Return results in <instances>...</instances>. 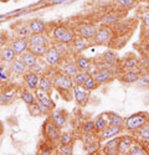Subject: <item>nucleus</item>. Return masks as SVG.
Returning <instances> with one entry per match:
<instances>
[{
    "label": "nucleus",
    "mask_w": 149,
    "mask_h": 155,
    "mask_svg": "<svg viewBox=\"0 0 149 155\" xmlns=\"http://www.w3.org/2000/svg\"><path fill=\"white\" fill-rule=\"evenodd\" d=\"M113 30H112L111 26H107V25H102L99 26L94 37H93V42L97 45H108V42L112 40L113 37Z\"/></svg>",
    "instance_id": "obj_6"
},
{
    "label": "nucleus",
    "mask_w": 149,
    "mask_h": 155,
    "mask_svg": "<svg viewBox=\"0 0 149 155\" xmlns=\"http://www.w3.org/2000/svg\"><path fill=\"white\" fill-rule=\"evenodd\" d=\"M88 72L87 71H78V73L73 77V83L74 84H78V86H82L84 83V81L88 78Z\"/></svg>",
    "instance_id": "obj_44"
},
{
    "label": "nucleus",
    "mask_w": 149,
    "mask_h": 155,
    "mask_svg": "<svg viewBox=\"0 0 149 155\" xmlns=\"http://www.w3.org/2000/svg\"><path fill=\"white\" fill-rule=\"evenodd\" d=\"M48 119L52 123H55L58 128H64L67 124V119L68 115L67 112L64 109H58V108H54L51 112L48 113Z\"/></svg>",
    "instance_id": "obj_10"
},
{
    "label": "nucleus",
    "mask_w": 149,
    "mask_h": 155,
    "mask_svg": "<svg viewBox=\"0 0 149 155\" xmlns=\"http://www.w3.org/2000/svg\"><path fill=\"white\" fill-rule=\"evenodd\" d=\"M0 56H2V61L3 62H5V63H10L12 60H14L15 57H18L16 55H15V52H14V50L11 48V46L10 45H8V46H4L3 48H2V52H0Z\"/></svg>",
    "instance_id": "obj_30"
},
{
    "label": "nucleus",
    "mask_w": 149,
    "mask_h": 155,
    "mask_svg": "<svg viewBox=\"0 0 149 155\" xmlns=\"http://www.w3.org/2000/svg\"><path fill=\"white\" fill-rule=\"evenodd\" d=\"M28 109H29V112H30V114L32 115V117H41V115H44V113H42L40 106L37 104V102L34 103V104L28 106Z\"/></svg>",
    "instance_id": "obj_46"
},
{
    "label": "nucleus",
    "mask_w": 149,
    "mask_h": 155,
    "mask_svg": "<svg viewBox=\"0 0 149 155\" xmlns=\"http://www.w3.org/2000/svg\"><path fill=\"white\" fill-rule=\"evenodd\" d=\"M18 92H19V89L16 88V86L6 83L5 87L0 91V103L2 104H10L12 101L16 99Z\"/></svg>",
    "instance_id": "obj_8"
},
{
    "label": "nucleus",
    "mask_w": 149,
    "mask_h": 155,
    "mask_svg": "<svg viewBox=\"0 0 149 155\" xmlns=\"http://www.w3.org/2000/svg\"><path fill=\"white\" fill-rule=\"evenodd\" d=\"M42 134L47 141H50V143H52V144H56V143H58L61 128H58L55 123H52L47 118L46 122L44 123V127H42Z\"/></svg>",
    "instance_id": "obj_3"
},
{
    "label": "nucleus",
    "mask_w": 149,
    "mask_h": 155,
    "mask_svg": "<svg viewBox=\"0 0 149 155\" xmlns=\"http://www.w3.org/2000/svg\"><path fill=\"white\" fill-rule=\"evenodd\" d=\"M121 21V18L114 15L113 12H109L108 15H106L103 19H102V25H107V26H111V25H114V24H118Z\"/></svg>",
    "instance_id": "obj_41"
},
{
    "label": "nucleus",
    "mask_w": 149,
    "mask_h": 155,
    "mask_svg": "<svg viewBox=\"0 0 149 155\" xmlns=\"http://www.w3.org/2000/svg\"><path fill=\"white\" fill-rule=\"evenodd\" d=\"M29 46H37V45H50L51 38H50L48 34H32L29 38Z\"/></svg>",
    "instance_id": "obj_21"
},
{
    "label": "nucleus",
    "mask_w": 149,
    "mask_h": 155,
    "mask_svg": "<svg viewBox=\"0 0 149 155\" xmlns=\"http://www.w3.org/2000/svg\"><path fill=\"white\" fill-rule=\"evenodd\" d=\"M52 82H54V88L58 89H72L74 83H73V78L67 74H65L64 72H61L60 70H57V72L55 73V76L52 77Z\"/></svg>",
    "instance_id": "obj_5"
},
{
    "label": "nucleus",
    "mask_w": 149,
    "mask_h": 155,
    "mask_svg": "<svg viewBox=\"0 0 149 155\" xmlns=\"http://www.w3.org/2000/svg\"><path fill=\"white\" fill-rule=\"evenodd\" d=\"M98 71V67H97V64H96V62L93 61L91 64H90V67L88 68H87V72H88V74L90 76H93L96 72Z\"/></svg>",
    "instance_id": "obj_53"
},
{
    "label": "nucleus",
    "mask_w": 149,
    "mask_h": 155,
    "mask_svg": "<svg viewBox=\"0 0 149 155\" xmlns=\"http://www.w3.org/2000/svg\"><path fill=\"white\" fill-rule=\"evenodd\" d=\"M106 118L108 122V125H117V127H124V119L119 114L113 113V112H106Z\"/></svg>",
    "instance_id": "obj_29"
},
{
    "label": "nucleus",
    "mask_w": 149,
    "mask_h": 155,
    "mask_svg": "<svg viewBox=\"0 0 149 155\" xmlns=\"http://www.w3.org/2000/svg\"><path fill=\"white\" fill-rule=\"evenodd\" d=\"M137 0H117V5L122 9H131L135 5Z\"/></svg>",
    "instance_id": "obj_51"
},
{
    "label": "nucleus",
    "mask_w": 149,
    "mask_h": 155,
    "mask_svg": "<svg viewBox=\"0 0 149 155\" xmlns=\"http://www.w3.org/2000/svg\"><path fill=\"white\" fill-rule=\"evenodd\" d=\"M73 60H74V62H76V66H77L78 71H87V68H88L90 64L92 63L91 58L86 57L84 55H81V54L74 55Z\"/></svg>",
    "instance_id": "obj_25"
},
{
    "label": "nucleus",
    "mask_w": 149,
    "mask_h": 155,
    "mask_svg": "<svg viewBox=\"0 0 149 155\" xmlns=\"http://www.w3.org/2000/svg\"><path fill=\"white\" fill-rule=\"evenodd\" d=\"M64 56L61 55V52L57 50V47L55 45H50L47 48V52L44 57L45 62L48 67H54V68H58L61 62L64 61Z\"/></svg>",
    "instance_id": "obj_4"
},
{
    "label": "nucleus",
    "mask_w": 149,
    "mask_h": 155,
    "mask_svg": "<svg viewBox=\"0 0 149 155\" xmlns=\"http://www.w3.org/2000/svg\"><path fill=\"white\" fill-rule=\"evenodd\" d=\"M101 58L104 62H107L108 64L114 66V64L117 63V61H118V55H117V52H114V51H106V52H103L101 55Z\"/></svg>",
    "instance_id": "obj_37"
},
{
    "label": "nucleus",
    "mask_w": 149,
    "mask_h": 155,
    "mask_svg": "<svg viewBox=\"0 0 149 155\" xmlns=\"http://www.w3.org/2000/svg\"><path fill=\"white\" fill-rule=\"evenodd\" d=\"M145 40L149 42V30H147V31H145Z\"/></svg>",
    "instance_id": "obj_56"
},
{
    "label": "nucleus",
    "mask_w": 149,
    "mask_h": 155,
    "mask_svg": "<svg viewBox=\"0 0 149 155\" xmlns=\"http://www.w3.org/2000/svg\"><path fill=\"white\" fill-rule=\"evenodd\" d=\"M9 68H10V73L15 74V76H24L29 71V68L26 67V64L22 62V60L20 57H15L10 63H9Z\"/></svg>",
    "instance_id": "obj_17"
},
{
    "label": "nucleus",
    "mask_w": 149,
    "mask_h": 155,
    "mask_svg": "<svg viewBox=\"0 0 149 155\" xmlns=\"http://www.w3.org/2000/svg\"><path fill=\"white\" fill-rule=\"evenodd\" d=\"M35 96H36V101L39 104L46 107L50 112H51L54 108H56V104H55V102L51 97V93H47L45 91H42V89L40 88H36L35 89Z\"/></svg>",
    "instance_id": "obj_9"
},
{
    "label": "nucleus",
    "mask_w": 149,
    "mask_h": 155,
    "mask_svg": "<svg viewBox=\"0 0 149 155\" xmlns=\"http://www.w3.org/2000/svg\"><path fill=\"white\" fill-rule=\"evenodd\" d=\"M142 22L145 30H149V10H145L142 12Z\"/></svg>",
    "instance_id": "obj_52"
},
{
    "label": "nucleus",
    "mask_w": 149,
    "mask_h": 155,
    "mask_svg": "<svg viewBox=\"0 0 149 155\" xmlns=\"http://www.w3.org/2000/svg\"><path fill=\"white\" fill-rule=\"evenodd\" d=\"M134 138L129 135H124L119 138L118 143V155H128V151L131 149V145L133 144Z\"/></svg>",
    "instance_id": "obj_23"
},
{
    "label": "nucleus",
    "mask_w": 149,
    "mask_h": 155,
    "mask_svg": "<svg viewBox=\"0 0 149 155\" xmlns=\"http://www.w3.org/2000/svg\"><path fill=\"white\" fill-rule=\"evenodd\" d=\"M135 133H137V138H138L142 143H144V141H149V120L143 127H141Z\"/></svg>",
    "instance_id": "obj_34"
},
{
    "label": "nucleus",
    "mask_w": 149,
    "mask_h": 155,
    "mask_svg": "<svg viewBox=\"0 0 149 155\" xmlns=\"http://www.w3.org/2000/svg\"><path fill=\"white\" fill-rule=\"evenodd\" d=\"M58 70H60L61 72H64L65 74L72 77V78L78 73V68H77V66H76V62H74L73 58H70V57L64 58V61H62L61 64H60Z\"/></svg>",
    "instance_id": "obj_12"
},
{
    "label": "nucleus",
    "mask_w": 149,
    "mask_h": 155,
    "mask_svg": "<svg viewBox=\"0 0 149 155\" xmlns=\"http://www.w3.org/2000/svg\"><path fill=\"white\" fill-rule=\"evenodd\" d=\"M42 89V91L47 92V93H52V89H54V82H52V78L48 77L47 74H41L40 77V81H39V87Z\"/></svg>",
    "instance_id": "obj_26"
},
{
    "label": "nucleus",
    "mask_w": 149,
    "mask_h": 155,
    "mask_svg": "<svg viewBox=\"0 0 149 155\" xmlns=\"http://www.w3.org/2000/svg\"><path fill=\"white\" fill-rule=\"evenodd\" d=\"M122 132H123V128H122V127L107 125L102 132L98 133V137H99V139H101V140H108V139H111V138L118 137Z\"/></svg>",
    "instance_id": "obj_18"
},
{
    "label": "nucleus",
    "mask_w": 149,
    "mask_h": 155,
    "mask_svg": "<svg viewBox=\"0 0 149 155\" xmlns=\"http://www.w3.org/2000/svg\"><path fill=\"white\" fill-rule=\"evenodd\" d=\"M121 66H122V68H123V70H132V68H137V67L139 66V61H138V58H137L135 56L129 55V56H127L126 58H124V60L122 61Z\"/></svg>",
    "instance_id": "obj_31"
},
{
    "label": "nucleus",
    "mask_w": 149,
    "mask_h": 155,
    "mask_svg": "<svg viewBox=\"0 0 149 155\" xmlns=\"http://www.w3.org/2000/svg\"><path fill=\"white\" fill-rule=\"evenodd\" d=\"M19 98L25 103L26 106H30V104H34L36 103V96L34 93V91L29 88H22V89H19Z\"/></svg>",
    "instance_id": "obj_24"
},
{
    "label": "nucleus",
    "mask_w": 149,
    "mask_h": 155,
    "mask_svg": "<svg viewBox=\"0 0 149 155\" xmlns=\"http://www.w3.org/2000/svg\"><path fill=\"white\" fill-rule=\"evenodd\" d=\"M47 34L52 41L61 42V44H68V45L72 44V41L74 40V37L77 35L76 30L70 28L68 25H64V24L55 25L52 29H50L47 31Z\"/></svg>",
    "instance_id": "obj_1"
},
{
    "label": "nucleus",
    "mask_w": 149,
    "mask_h": 155,
    "mask_svg": "<svg viewBox=\"0 0 149 155\" xmlns=\"http://www.w3.org/2000/svg\"><path fill=\"white\" fill-rule=\"evenodd\" d=\"M147 154L148 151L145 150V148L135 140L133 141V144L131 145V149L128 151V155H147Z\"/></svg>",
    "instance_id": "obj_35"
},
{
    "label": "nucleus",
    "mask_w": 149,
    "mask_h": 155,
    "mask_svg": "<svg viewBox=\"0 0 149 155\" xmlns=\"http://www.w3.org/2000/svg\"><path fill=\"white\" fill-rule=\"evenodd\" d=\"M72 93H73V99L76 102V104L80 107H84L87 106L90 99V93L87 89H84L83 86H78V84H74L72 88Z\"/></svg>",
    "instance_id": "obj_7"
},
{
    "label": "nucleus",
    "mask_w": 149,
    "mask_h": 155,
    "mask_svg": "<svg viewBox=\"0 0 149 155\" xmlns=\"http://www.w3.org/2000/svg\"><path fill=\"white\" fill-rule=\"evenodd\" d=\"M82 86H83L84 89H87L88 92H92V91H94V89H96L99 84L96 82V80H94V77H93V76H88V78L84 81V83H83Z\"/></svg>",
    "instance_id": "obj_43"
},
{
    "label": "nucleus",
    "mask_w": 149,
    "mask_h": 155,
    "mask_svg": "<svg viewBox=\"0 0 149 155\" xmlns=\"http://www.w3.org/2000/svg\"><path fill=\"white\" fill-rule=\"evenodd\" d=\"M19 57L22 60V62H24L25 64H26V67H28V68L32 67L34 64H35L37 61L40 60V58L37 57V56H36L34 52H31L30 50H26V51H25V52H24L21 56H19Z\"/></svg>",
    "instance_id": "obj_28"
},
{
    "label": "nucleus",
    "mask_w": 149,
    "mask_h": 155,
    "mask_svg": "<svg viewBox=\"0 0 149 155\" xmlns=\"http://www.w3.org/2000/svg\"><path fill=\"white\" fill-rule=\"evenodd\" d=\"M46 67H48L47 64H46V62H45V60H44V62H41L40 60L37 61L32 67H30L29 68V71H31V72H35V73H39V74H44L46 71H47V68Z\"/></svg>",
    "instance_id": "obj_40"
},
{
    "label": "nucleus",
    "mask_w": 149,
    "mask_h": 155,
    "mask_svg": "<svg viewBox=\"0 0 149 155\" xmlns=\"http://www.w3.org/2000/svg\"><path fill=\"white\" fill-rule=\"evenodd\" d=\"M55 149H56L55 144L50 143V141L46 140V141H42V143L40 144V147H39V154L40 155H50V154H52L55 151Z\"/></svg>",
    "instance_id": "obj_36"
},
{
    "label": "nucleus",
    "mask_w": 149,
    "mask_h": 155,
    "mask_svg": "<svg viewBox=\"0 0 149 155\" xmlns=\"http://www.w3.org/2000/svg\"><path fill=\"white\" fill-rule=\"evenodd\" d=\"M93 77L98 84H106V83H109L114 80V73L109 68H99L93 74Z\"/></svg>",
    "instance_id": "obj_15"
},
{
    "label": "nucleus",
    "mask_w": 149,
    "mask_h": 155,
    "mask_svg": "<svg viewBox=\"0 0 149 155\" xmlns=\"http://www.w3.org/2000/svg\"><path fill=\"white\" fill-rule=\"evenodd\" d=\"M94 122V128H96V133L98 134L99 132H102L103 129L108 125V122H107V118H106V114H99L93 119Z\"/></svg>",
    "instance_id": "obj_33"
},
{
    "label": "nucleus",
    "mask_w": 149,
    "mask_h": 155,
    "mask_svg": "<svg viewBox=\"0 0 149 155\" xmlns=\"http://www.w3.org/2000/svg\"><path fill=\"white\" fill-rule=\"evenodd\" d=\"M91 40H87L84 37H81L78 35H76L74 40L72 41L71 44V51H72V55H77V54H81L82 51H84L86 48H88L91 42Z\"/></svg>",
    "instance_id": "obj_16"
},
{
    "label": "nucleus",
    "mask_w": 149,
    "mask_h": 155,
    "mask_svg": "<svg viewBox=\"0 0 149 155\" xmlns=\"http://www.w3.org/2000/svg\"><path fill=\"white\" fill-rule=\"evenodd\" d=\"M135 83L138 84L139 87H142V88H147V87L149 86V74H147V73H141L138 81H137Z\"/></svg>",
    "instance_id": "obj_50"
},
{
    "label": "nucleus",
    "mask_w": 149,
    "mask_h": 155,
    "mask_svg": "<svg viewBox=\"0 0 149 155\" xmlns=\"http://www.w3.org/2000/svg\"><path fill=\"white\" fill-rule=\"evenodd\" d=\"M72 0H52V3L54 5H58V4H67V3H71Z\"/></svg>",
    "instance_id": "obj_54"
},
{
    "label": "nucleus",
    "mask_w": 149,
    "mask_h": 155,
    "mask_svg": "<svg viewBox=\"0 0 149 155\" xmlns=\"http://www.w3.org/2000/svg\"><path fill=\"white\" fill-rule=\"evenodd\" d=\"M15 35L16 37H24V38H29L32 32L29 26V22H21L15 26Z\"/></svg>",
    "instance_id": "obj_27"
},
{
    "label": "nucleus",
    "mask_w": 149,
    "mask_h": 155,
    "mask_svg": "<svg viewBox=\"0 0 149 155\" xmlns=\"http://www.w3.org/2000/svg\"><path fill=\"white\" fill-rule=\"evenodd\" d=\"M57 92L60 93V96L64 98L66 102H71L73 99V93H72V89H62V88H58Z\"/></svg>",
    "instance_id": "obj_47"
},
{
    "label": "nucleus",
    "mask_w": 149,
    "mask_h": 155,
    "mask_svg": "<svg viewBox=\"0 0 149 155\" xmlns=\"http://www.w3.org/2000/svg\"><path fill=\"white\" fill-rule=\"evenodd\" d=\"M83 147H84V150L88 154H94L98 150H101V139H97V140L92 141V143L84 144Z\"/></svg>",
    "instance_id": "obj_39"
},
{
    "label": "nucleus",
    "mask_w": 149,
    "mask_h": 155,
    "mask_svg": "<svg viewBox=\"0 0 149 155\" xmlns=\"http://www.w3.org/2000/svg\"><path fill=\"white\" fill-rule=\"evenodd\" d=\"M10 46L12 50H14L15 55L19 57L26 50H29V40L28 38H24V37H14L10 41Z\"/></svg>",
    "instance_id": "obj_13"
},
{
    "label": "nucleus",
    "mask_w": 149,
    "mask_h": 155,
    "mask_svg": "<svg viewBox=\"0 0 149 155\" xmlns=\"http://www.w3.org/2000/svg\"><path fill=\"white\" fill-rule=\"evenodd\" d=\"M73 143V135L68 132H61L58 138V144H65V145H72Z\"/></svg>",
    "instance_id": "obj_42"
},
{
    "label": "nucleus",
    "mask_w": 149,
    "mask_h": 155,
    "mask_svg": "<svg viewBox=\"0 0 149 155\" xmlns=\"http://www.w3.org/2000/svg\"><path fill=\"white\" fill-rule=\"evenodd\" d=\"M149 120V114L144 113V112H139L129 115L128 118L124 119V127L123 129L131 132V133H135L141 127H143L147 122Z\"/></svg>",
    "instance_id": "obj_2"
},
{
    "label": "nucleus",
    "mask_w": 149,
    "mask_h": 155,
    "mask_svg": "<svg viewBox=\"0 0 149 155\" xmlns=\"http://www.w3.org/2000/svg\"><path fill=\"white\" fill-rule=\"evenodd\" d=\"M4 133V127H3V123L0 122V135H2Z\"/></svg>",
    "instance_id": "obj_55"
},
{
    "label": "nucleus",
    "mask_w": 149,
    "mask_h": 155,
    "mask_svg": "<svg viewBox=\"0 0 149 155\" xmlns=\"http://www.w3.org/2000/svg\"><path fill=\"white\" fill-rule=\"evenodd\" d=\"M81 130H82V133H96L94 122L93 120H84L81 125Z\"/></svg>",
    "instance_id": "obj_45"
},
{
    "label": "nucleus",
    "mask_w": 149,
    "mask_h": 155,
    "mask_svg": "<svg viewBox=\"0 0 149 155\" xmlns=\"http://www.w3.org/2000/svg\"><path fill=\"white\" fill-rule=\"evenodd\" d=\"M99 139L98 134L97 133H83V137H82V141H83V145L84 144H88V143H92V141Z\"/></svg>",
    "instance_id": "obj_49"
},
{
    "label": "nucleus",
    "mask_w": 149,
    "mask_h": 155,
    "mask_svg": "<svg viewBox=\"0 0 149 155\" xmlns=\"http://www.w3.org/2000/svg\"><path fill=\"white\" fill-rule=\"evenodd\" d=\"M28 22H29V26H30L32 34H45L48 31L47 24L40 19H32Z\"/></svg>",
    "instance_id": "obj_22"
},
{
    "label": "nucleus",
    "mask_w": 149,
    "mask_h": 155,
    "mask_svg": "<svg viewBox=\"0 0 149 155\" xmlns=\"http://www.w3.org/2000/svg\"><path fill=\"white\" fill-rule=\"evenodd\" d=\"M10 68L9 66H6V63L2 61L0 63V84H6L10 81Z\"/></svg>",
    "instance_id": "obj_32"
},
{
    "label": "nucleus",
    "mask_w": 149,
    "mask_h": 155,
    "mask_svg": "<svg viewBox=\"0 0 149 155\" xmlns=\"http://www.w3.org/2000/svg\"><path fill=\"white\" fill-rule=\"evenodd\" d=\"M57 151H58V154H61V155H72V154H73L72 145H65V144H58Z\"/></svg>",
    "instance_id": "obj_48"
},
{
    "label": "nucleus",
    "mask_w": 149,
    "mask_h": 155,
    "mask_svg": "<svg viewBox=\"0 0 149 155\" xmlns=\"http://www.w3.org/2000/svg\"><path fill=\"white\" fill-rule=\"evenodd\" d=\"M118 143H119L118 137L108 139V141H106V144L101 148L102 153L106 155H118Z\"/></svg>",
    "instance_id": "obj_20"
},
{
    "label": "nucleus",
    "mask_w": 149,
    "mask_h": 155,
    "mask_svg": "<svg viewBox=\"0 0 149 155\" xmlns=\"http://www.w3.org/2000/svg\"><path fill=\"white\" fill-rule=\"evenodd\" d=\"M98 30V26L94 24H81L76 29V34L87 40H93V37Z\"/></svg>",
    "instance_id": "obj_11"
},
{
    "label": "nucleus",
    "mask_w": 149,
    "mask_h": 155,
    "mask_svg": "<svg viewBox=\"0 0 149 155\" xmlns=\"http://www.w3.org/2000/svg\"><path fill=\"white\" fill-rule=\"evenodd\" d=\"M141 68H132V70H126V72L122 73V77H121V81L126 84H133L138 81L139 76H141Z\"/></svg>",
    "instance_id": "obj_19"
},
{
    "label": "nucleus",
    "mask_w": 149,
    "mask_h": 155,
    "mask_svg": "<svg viewBox=\"0 0 149 155\" xmlns=\"http://www.w3.org/2000/svg\"><path fill=\"white\" fill-rule=\"evenodd\" d=\"M40 77L41 74L39 73H35V72H31V71H28L22 76V82H24V86L31 89V91L35 92V89L39 87V81H40Z\"/></svg>",
    "instance_id": "obj_14"
},
{
    "label": "nucleus",
    "mask_w": 149,
    "mask_h": 155,
    "mask_svg": "<svg viewBox=\"0 0 149 155\" xmlns=\"http://www.w3.org/2000/svg\"><path fill=\"white\" fill-rule=\"evenodd\" d=\"M50 45H37V46H29V50L31 52H34L39 58H44L46 52H47V48Z\"/></svg>",
    "instance_id": "obj_38"
}]
</instances>
